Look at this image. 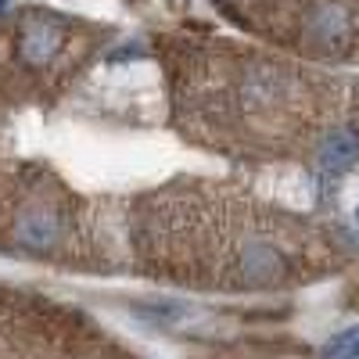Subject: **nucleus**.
Returning a JSON list of instances; mask_svg holds the SVG:
<instances>
[{
  "label": "nucleus",
  "instance_id": "obj_1",
  "mask_svg": "<svg viewBox=\"0 0 359 359\" xmlns=\"http://www.w3.org/2000/svg\"><path fill=\"white\" fill-rule=\"evenodd\" d=\"M165 201V198H162ZM194 223V237L147 226V252L162 277L208 287H277L306 277V237L280 233L284 226L269 216H252L241 208H212L208 198L172 194L165 201Z\"/></svg>",
  "mask_w": 359,
  "mask_h": 359
},
{
  "label": "nucleus",
  "instance_id": "obj_2",
  "mask_svg": "<svg viewBox=\"0 0 359 359\" xmlns=\"http://www.w3.org/2000/svg\"><path fill=\"white\" fill-rule=\"evenodd\" d=\"M313 83L280 62L255 54H205L198 76H187L180 101L191 108L198 133H212L219 147L284 151L291 137L309 126Z\"/></svg>",
  "mask_w": 359,
  "mask_h": 359
},
{
  "label": "nucleus",
  "instance_id": "obj_3",
  "mask_svg": "<svg viewBox=\"0 0 359 359\" xmlns=\"http://www.w3.org/2000/svg\"><path fill=\"white\" fill-rule=\"evenodd\" d=\"M69 198L47 184H11L0 194V248H15L25 255H62L72 237Z\"/></svg>",
  "mask_w": 359,
  "mask_h": 359
},
{
  "label": "nucleus",
  "instance_id": "obj_4",
  "mask_svg": "<svg viewBox=\"0 0 359 359\" xmlns=\"http://www.w3.org/2000/svg\"><path fill=\"white\" fill-rule=\"evenodd\" d=\"M277 33L316 57H359V0H269Z\"/></svg>",
  "mask_w": 359,
  "mask_h": 359
},
{
  "label": "nucleus",
  "instance_id": "obj_5",
  "mask_svg": "<svg viewBox=\"0 0 359 359\" xmlns=\"http://www.w3.org/2000/svg\"><path fill=\"white\" fill-rule=\"evenodd\" d=\"M72 47H76V25L62 15L33 11L15 29V54H18V65L29 76L57 69Z\"/></svg>",
  "mask_w": 359,
  "mask_h": 359
},
{
  "label": "nucleus",
  "instance_id": "obj_6",
  "mask_svg": "<svg viewBox=\"0 0 359 359\" xmlns=\"http://www.w3.org/2000/svg\"><path fill=\"white\" fill-rule=\"evenodd\" d=\"M355 158H359V137L352 130H327L320 137L316 162L327 176H341L345 169H352Z\"/></svg>",
  "mask_w": 359,
  "mask_h": 359
},
{
  "label": "nucleus",
  "instance_id": "obj_7",
  "mask_svg": "<svg viewBox=\"0 0 359 359\" xmlns=\"http://www.w3.org/2000/svg\"><path fill=\"white\" fill-rule=\"evenodd\" d=\"M327 355H359V327L341 331L331 345H327Z\"/></svg>",
  "mask_w": 359,
  "mask_h": 359
},
{
  "label": "nucleus",
  "instance_id": "obj_8",
  "mask_svg": "<svg viewBox=\"0 0 359 359\" xmlns=\"http://www.w3.org/2000/svg\"><path fill=\"white\" fill-rule=\"evenodd\" d=\"M8 8H11V0H0V15H8Z\"/></svg>",
  "mask_w": 359,
  "mask_h": 359
},
{
  "label": "nucleus",
  "instance_id": "obj_9",
  "mask_svg": "<svg viewBox=\"0 0 359 359\" xmlns=\"http://www.w3.org/2000/svg\"><path fill=\"white\" fill-rule=\"evenodd\" d=\"M355 216H359V208H355Z\"/></svg>",
  "mask_w": 359,
  "mask_h": 359
}]
</instances>
